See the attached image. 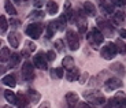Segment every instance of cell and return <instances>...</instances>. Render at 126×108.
I'll list each match as a JSON object with an SVG mask.
<instances>
[{
    "instance_id": "cell-8",
    "label": "cell",
    "mask_w": 126,
    "mask_h": 108,
    "mask_svg": "<svg viewBox=\"0 0 126 108\" xmlns=\"http://www.w3.org/2000/svg\"><path fill=\"white\" fill-rule=\"evenodd\" d=\"M66 38H67V45H69V48L71 51H77L79 48V38H78V34L74 30H67Z\"/></svg>"
},
{
    "instance_id": "cell-14",
    "label": "cell",
    "mask_w": 126,
    "mask_h": 108,
    "mask_svg": "<svg viewBox=\"0 0 126 108\" xmlns=\"http://www.w3.org/2000/svg\"><path fill=\"white\" fill-rule=\"evenodd\" d=\"M78 94L74 92H69L66 93V101L67 104L70 105V107H76V105H78Z\"/></svg>"
},
{
    "instance_id": "cell-17",
    "label": "cell",
    "mask_w": 126,
    "mask_h": 108,
    "mask_svg": "<svg viewBox=\"0 0 126 108\" xmlns=\"http://www.w3.org/2000/svg\"><path fill=\"white\" fill-rule=\"evenodd\" d=\"M67 22H69V19H67V16L63 14V15H60L59 18L55 21V23H56V27H58V30H60V32H63L64 29H66V25H67Z\"/></svg>"
},
{
    "instance_id": "cell-7",
    "label": "cell",
    "mask_w": 126,
    "mask_h": 108,
    "mask_svg": "<svg viewBox=\"0 0 126 108\" xmlns=\"http://www.w3.org/2000/svg\"><path fill=\"white\" fill-rule=\"evenodd\" d=\"M21 73H22V77L26 82H30V81L34 80V67H33V64H32L30 62H25V63L22 64Z\"/></svg>"
},
{
    "instance_id": "cell-24",
    "label": "cell",
    "mask_w": 126,
    "mask_h": 108,
    "mask_svg": "<svg viewBox=\"0 0 126 108\" xmlns=\"http://www.w3.org/2000/svg\"><path fill=\"white\" fill-rule=\"evenodd\" d=\"M3 83L7 86H10V88H14V86L16 85V80H15V75H13V74H10V75H6L3 78Z\"/></svg>"
},
{
    "instance_id": "cell-43",
    "label": "cell",
    "mask_w": 126,
    "mask_h": 108,
    "mask_svg": "<svg viewBox=\"0 0 126 108\" xmlns=\"http://www.w3.org/2000/svg\"><path fill=\"white\" fill-rule=\"evenodd\" d=\"M14 1H15V3H19V4H21V3L23 1V0H14Z\"/></svg>"
},
{
    "instance_id": "cell-39",
    "label": "cell",
    "mask_w": 126,
    "mask_h": 108,
    "mask_svg": "<svg viewBox=\"0 0 126 108\" xmlns=\"http://www.w3.org/2000/svg\"><path fill=\"white\" fill-rule=\"evenodd\" d=\"M114 6H121V0H110Z\"/></svg>"
},
{
    "instance_id": "cell-16",
    "label": "cell",
    "mask_w": 126,
    "mask_h": 108,
    "mask_svg": "<svg viewBox=\"0 0 126 108\" xmlns=\"http://www.w3.org/2000/svg\"><path fill=\"white\" fill-rule=\"evenodd\" d=\"M110 70L111 71H114V73H117L118 75H125V73H126V70H125V67H123V64L122 63H119V62H115V63H112L110 66Z\"/></svg>"
},
{
    "instance_id": "cell-37",
    "label": "cell",
    "mask_w": 126,
    "mask_h": 108,
    "mask_svg": "<svg viewBox=\"0 0 126 108\" xmlns=\"http://www.w3.org/2000/svg\"><path fill=\"white\" fill-rule=\"evenodd\" d=\"M119 37L121 38H126V29H119Z\"/></svg>"
},
{
    "instance_id": "cell-26",
    "label": "cell",
    "mask_w": 126,
    "mask_h": 108,
    "mask_svg": "<svg viewBox=\"0 0 126 108\" xmlns=\"http://www.w3.org/2000/svg\"><path fill=\"white\" fill-rule=\"evenodd\" d=\"M115 45H117V49H118V54H122L125 55L126 54V44L122 41V38H118L117 41H115Z\"/></svg>"
},
{
    "instance_id": "cell-5",
    "label": "cell",
    "mask_w": 126,
    "mask_h": 108,
    "mask_svg": "<svg viewBox=\"0 0 126 108\" xmlns=\"http://www.w3.org/2000/svg\"><path fill=\"white\" fill-rule=\"evenodd\" d=\"M96 23H97V27L100 29L101 32H103L104 36L111 37V36L114 34V27L110 25V22H108L107 19H104V18H101V16H99V18H96Z\"/></svg>"
},
{
    "instance_id": "cell-29",
    "label": "cell",
    "mask_w": 126,
    "mask_h": 108,
    "mask_svg": "<svg viewBox=\"0 0 126 108\" xmlns=\"http://www.w3.org/2000/svg\"><path fill=\"white\" fill-rule=\"evenodd\" d=\"M123 19H125V13H122V11H115L114 13V22L115 23L123 22Z\"/></svg>"
},
{
    "instance_id": "cell-41",
    "label": "cell",
    "mask_w": 126,
    "mask_h": 108,
    "mask_svg": "<svg viewBox=\"0 0 126 108\" xmlns=\"http://www.w3.org/2000/svg\"><path fill=\"white\" fill-rule=\"evenodd\" d=\"M11 23H13L14 26H18V25H19V22H18V21H13V22H11Z\"/></svg>"
},
{
    "instance_id": "cell-32",
    "label": "cell",
    "mask_w": 126,
    "mask_h": 108,
    "mask_svg": "<svg viewBox=\"0 0 126 108\" xmlns=\"http://www.w3.org/2000/svg\"><path fill=\"white\" fill-rule=\"evenodd\" d=\"M43 16H44V14L41 11H38V10L32 11V14H29V18H43Z\"/></svg>"
},
{
    "instance_id": "cell-34",
    "label": "cell",
    "mask_w": 126,
    "mask_h": 108,
    "mask_svg": "<svg viewBox=\"0 0 126 108\" xmlns=\"http://www.w3.org/2000/svg\"><path fill=\"white\" fill-rule=\"evenodd\" d=\"M47 57H48V60H55V57H56V54H55V51H52V49H51V51H48L47 52Z\"/></svg>"
},
{
    "instance_id": "cell-3",
    "label": "cell",
    "mask_w": 126,
    "mask_h": 108,
    "mask_svg": "<svg viewBox=\"0 0 126 108\" xmlns=\"http://www.w3.org/2000/svg\"><path fill=\"white\" fill-rule=\"evenodd\" d=\"M43 29H44V26L41 25L40 22H33V23H29V25H28L25 33H26V34H28L30 38H33V40H37V38H40L41 33H43Z\"/></svg>"
},
{
    "instance_id": "cell-22",
    "label": "cell",
    "mask_w": 126,
    "mask_h": 108,
    "mask_svg": "<svg viewBox=\"0 0 126 108\" xmlns=\"http://www.w3.org/2000/svg\"><path fill=\"white\" fill-rule=\"evenodd\" d=\"M58 30L56 27V23H55V21H51L49 23H47V26H45V33H47V37L51 38L52 36L55 34V32Z\"/></svg>"
},
{
    "instance_id": "cell-42",
    "label": "cell",
    "mask_w": 126,
    "mask_h": 108,
    "mask_svg": "<svg viewBox=\"0 0 126 108\" xmlns=\"http://www.w3.org/2000/svg\"><path fill=\"white\" fill-rule=\"evenodd\" d=\"M122 6H126V0H121V7Z\"/></svg>"
},
{
    "instance_id": "cell-11",
    "label": "cell",
    "mask_w": 126,
    "mask_h": 108,
    "mask_svg": "<svg viewBox=\"0 0 126 108\" xmlns=\"http://www.w3.org/2000/svg\"><path fill=\"white\" fill-rule=\"evenodd\" d=\"M29 103H30V100H29L26 93H22V92L16 93V105L18 107H26V105H29Z\"/></svg>"
},
{
    "instance_id": "cell-25",
    "label": "cell",
    "mask_w": 126,
    "mask_h": 108,
    "mask_svg": "<svg viewBox=\"0 0 126 108\" xmlns=\"http://www.w3.org/2000/svg\"><path fill=\"white\" fill-rule=\"evenodd\" d=\"M4 8H6V13L10 14V15H16V10L14 7V4L11 3V0H6L4 1Z\"/></svg>"
},
{
    "instance_id": "cell-30",
    "label": "cell",
    "mask_w": 126,
    "mask_h": 108,
    "mask_svg": "<svg viewBox=\"0 0 126 108\" xmlns=\"http://www.w3.org/2000/svg\"><path fill=\"white\" fill-rule=\"evenodd\" d=\"M19 60H21V56H19L18 54H13V55H11V57H10V67H11V68L15 67L16 64L19 63Z\"/></svg>"
},
{
    "instance_id": "cell-27",
    "label": "cell",
    "mask_w": 126,
    "mask_h": 108,
    "mask_svg": "<svg viewBox=\"0 0 126 108\" xmlns=\"http://www.w3.org/2000/svg\"><path fill=\"white\" fill-rule=\"evenodd\" d=\"M10 57H11V52H10V49L8 48H3L1 52H0V60L7 62V60H10Z\"/></svg>"
},
{
    "instance_id": "cell-21",
    "label": "cell",
    "mask_w": 126,
    "mask_h": 108,
    "mask_svg": "<svg viewBox=\"0 0 126 108\" xmlns=\"http://www.w3.org/2000/svg\"><path fill=\"white\" fill-rule=\"evenodd\" d=\"M58 10H59V6H58L56 1L48 0L47 1V13L49 14V15H55V14L58 13Z\"/></svg>"
},
{
    "instance_id": "cell-20",
    "label": "cell",
    "mask_w": 126,
    "mask_h": 108,
    "mask_svg": "<svg viewBox=\"0 0 126 108\" xmlns=\"http://www.w3.org/2000/svg\"><path fill=\"white\" fill-rule=\"evenodd\" d=\"M62 67L66 68V70H71L76 67V63H74V59L71 56H64L62 60Z\"/></svg>"
},
{
    "instance_id": "cell-36",
    "label": "cell",
    "mask_w": 126,
    "mask_h": 108,
    "mask_svg": "<svg viewBox=\"0 0 126 108\" xmlns=\"http://www.w3.org/2000/svg\"><path fill=\"white\" fill-rule=\"evenodd\" d=\"M33 4H34V7H41L43 4H44V0H33Z\"/></svg>"
},
{
    "instance_id": "cell-35",
    "label": "cell",
    "mask_w": 126,
    "mask_h": 108,
    "mask_svg": "<svg viewBox=\"0 0 126 108\" xmlns=\"http://www.w3.org/2000/svg\"><path fill=\"white\" fill-rule=\"evenodd\" d=\"M55 74H56V78H63V67H58L55 70Z\"/></svg>"
},
{
    "instance_id": "cell-31",
    "label": "cell",
    "mask_w": 126,
    "mask_h": 108,
    "mask_svg": "<svg viewBox=\"0 0 126 108\" xmlns=\"http://www.w3.org/2000/svg\"><path fill=\"white\" fill-rule=\"evenodd\" d=\"M54 45H55V48H56V49H58L59 52H63V51H64V47H63V41L60 40V38L55 41V44H54Z\"/></svg>"
},
{
    "instance_id": "cell-13",
    "label": "cell",
    "mask_w": 126,
    "mask_h": 108,
    "mask_svg": "<svg viewBox=\"0 0 126 108\" xmlns=\"http://www.w3.org/2000/svg\"><path fill=\"white\" fill-rule=\"evenodd\" d=\"M19 41H21V36L16 32H11L8 34V42L13 48H18L19 47Z\"/></svg>"
},
{
    "instance_id": "cell-1",
    "label": "cell",
    "mask_w": 126,
    "mask_h": 108,
    "mask_svg": "<svg viewBox=\"0 0 126 108\" xmlns=\"http://www.w3.org/2000/svg\"><path fill=\"white\" fill-rule=\"evenodd\" d=\"M86 40H88L89 45H91L92 48L99 49V47L104 42V34H103V32H101L100 29L96 26V27L91 29V32L88 33V36H86Z\"/></svg>"
},
{
    "instance_id": "cell-18",
    "label": "cell",
    "mask_w": 126,
    "mask_h": 108,
    "mask_svg": "<svg viewBox=\"0 0 126 108\" xmlns=\"http://www.w3.org/2000/svg\"><path fill=\"white\" fill-rule=\"evenodd\" d=\"M84 10L88 16H96V7L92 1H85L84 3Z\"/></svg>"
},
{
    "instance_id": "cell-2",
    "label": "cell",
    "mask_w": 126,
    "mask_h": 108,
    "mask_svg": "<svg viewBox=\"0 0 126 108\" xmlns=\"http://www.w3.org/2000/svg\"><path fill=\"white\" fill-rule=\"evenodd\" d=\"M84 97H85L89 103H92V104H94V105H103L104 103H106V97L96 89L84 92Z\"/></svg>"
},
{
    "instance_id": "cell-9",
    "label": "cell",
    "mask_w": 126,
    "mask_h": 108,
    "mask_svg": "<svg viewBox=\"0 0 126 108\" xmlns=\"http://www.w3.org/2000/svg\"><path fill=\"white\" fill-rule=\"evenodd\" d=\"M122 85H123V82L121 78H118V77H111V78H108L104 82V89L107 90V92H112V90H117L119 88H122Z\"/></svg>"
},
{
    "instance_id": "cell-4",
    "label": "cell",
    "mask_w": 126,
    "mask_h": 108,
    "mask_svg": "<svg viewBox=\"0 0 126 108\" xmlns=\"http://www.w3.org/2000/svg\"><path fill=\"white\" fill-rule=\"evenodd\" d=\"M100 54H101V56H103L106 60H111V59H114V57L117 56V54H118V49H117L115 42H107V44L101 48Z\"/></svg>"
},
{
    "instance_id": "cell-19",
    "label": "cell",
    "mask_w": 126,
    "mask_h": 108,
    "mask_svg": "<svg viewBox=\"0 0 126 108\" xmlns=\"http://www.w3.org/2000/svg\"><path fill=\"white\" fill-rule=\"evenodd\" d=\"M66 78L70 81V82H74L79 78V70L77 67L71 68V70H67V74H66Z\"/></svg>"
},
{
    "instance_id": "cell-6",
    "label": "cell",
    "mask_w": 126,
    "mask_h": 108,
    "mask_svg": "<svg viewBox=\"0 0 126 108\" xmlns=\"http://www.w3.org/2000/svg\"><path fill=\"white\" fill-rule=\"evenodd\" d=\"M47 54H44L43 51L37 52V54L34 55V57H33V64H34L37 68H40V70H47L48 68V64H47Z\"/></svg>"
},
{
    "instance_id": "cell-23",
    "label": "cell",
    "mask_w": 126,
    "mask_h": 108,
    "mask_svg": "<svg viewBox=\"0 0 126 108\" xmlns=\"http://www.w3.org/2000/svg\"><path fill=\"white\" fill-rule=\"evenodd\" d=\"M4 97H6V100L10 103V104L16 105V94H15V93H14L11 89L4 90Z\"/></svg>"
},
{
    "instance_id": "cell-38",
    "label": "cell",
    "mask_w": 126,
    "mask_h": 108,
    "mask_svg": "<svg viewBox=\"0 0 126 108\" xmlns=\"http://www.w3.org/2000/svg\"><path fill=\"white\" fill-rule=\"evenodd\" d=\"M86 78H88V73H84L81 75V80H79V82L81 83H85L86 82Z\"/></svg>"
},
{
    "instance_id": "cell-40",
    "label": "cell",
    "mask_w": 126,
    "mask_h": 108,
    "mask_svg": "<svg viewBox=\"0 0 126 108\" xmlns=\"http://www.w3.org/2000/svg\"><path fill=\"white\" fill-rule=\"evenodd\" d=\"M79 107H89V104H86V103H81V104H78Z\"/></svg>"
},
{
    "instance_id": "cell-10",
    "label": "cell",
    "mask_w": 126,
    "mask_h": 108,
    "mask_svg": "<svg viewBox=\"0 0 126 108\" xmlns=\"http://www.w3.org/2000/svg\"><path fill=\"white\" fill-rule=\"evenodd\" d=\"M64 15L67 16L70 23H76L77 21V13L71 8V3L70 1H66L64 3Z\"/></svg>"
},
{
    "instance_id": "cell-12",
    "label": "cell",
    "mask_w": 126,
    "mask_h": 108,
    "mask_svg": "<svg viewBox=\"0 0 126 108\" xmlns=\"http://www.w3.org/2000/svg\"><path fill=\"white\" fill-rule=\"evenodd\" d=\"M99 3H100V8L104 14H114L115 13V11H114V4L112 3H110L107 0H100Z\"/></svg>"
},
{
    "instance_id": "cell-33",
    "label": "cell",
    "mask_w": 126,
    "mask_h": 108,
    "mask_svg": "<svg viewBox=\"0 0 126 108\" xmlns=\"http://www.w3.org/2000/svg\"><path fill=\"white\" fill-rule=\"evenodd\" d=\"M25 45H26V49H29L30 52L36 51V44H34L33 41H26V42H25Z\"/></svg>"
},
{
    "instance_id": "cell-28",
    "label": "cell",
    "mask_w": 126,
    "mask_h": 108,
    "mask_svg": "<svg viewBox=\"0 0 126 108\" xmlns=\"http://www.w3.org/2000/svg\"><path fill=\"white\" fill-rule=\"evenodd\" d=\"M7 27H8V22H7L6 16L1 15L0 16V32H1V34H4L7 32Z\"/></svg>"
},
{
    "instance_id": "cell-15",
    "label": "cell",
    "mask_w": 126,
    "mask_h": 108,
    "mask_svg": "<svg viewBox=\"0 0 126 108\" xmlns=\"http://www.w3.org/2000/svg\"><path fill=\"white\" fill-rule=\"evenodd\" d=\"M26 94H28V97H29V100H30V103H33V104H36V103H37L38 100L41 99L40 93H38L36 89H32V88H29V89L26 90Z\"/></svg>"
}]
</instances>
